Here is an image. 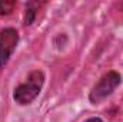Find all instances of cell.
I'll use <instances>...</instances> for the list:
<instances>
[{
  "mask_svg": "<svg viewBox=\"0 0 123 122\" xmlns=\"http://www.w3.org/2000/svg\"><path fill=\"white\" fill-rule=\"evenodd\" d=\"M34 6H36V3H29L26 6V10H25V25L26 26H30L31 23L34 22V17H36Z\"/></svg>",
  "mask_w": 123,
  "mask_h": 122,
  "instance_id": "277c9868",
  "label": "cell"
},
{
  "mask_svg": "<svg viewBox=\"0 0 123 122\" xmlns=\"http://www.w3.org/2000/svg\"><path fill=\"white\" fill-rule=\"evenodd\" d=\"M122 7H123V4H122Z\"/></svg>",
  "mask_w": 123,
  "mask_h": 122,
  "instance_id": "52a82bcc",
  "label": "cell"
},
{
  "mask_svg": "<svg viewBox=\"0 0 123 122\" xmlns=\"http://www.w3.org/2000/svg\"><path fill=\"white\" fill-rule=\"evenodd\" d=\"M19 43V33L13 27H4L0 30V68L6 66L10 61L16 46Z\"/></svg>",
  "mask_w": 123,
  "mask_h": 122,
  "instance_id": "3957f363",
  "label": "cell"
},
{
  "mask_svg": "<svg viewBox=\"0 0 123 122\" xmlns=\"http://www.w3.org/2000/svg\"><path fill=\"white\" fill-rule=\"evenodd\" d=\"M85 122H103V119H102V118H99V116H92V118L86 119Z\"/></svg>",
  "mask_w": 123,
  "mask_h": 122,
  "instance_id": "8992f818",
  "label": "cell"
},
{
  "mask_svg": "<svg viewBox=\"0 0 123 122\" xmlns=\"http://www.w3.org/2000/svg\"><path fill=\"white\" fill-rule=\"evenodd\" d=\"M120 82H122V76L119 72L110 70V72L105 73L97 81V83L92 88V91L89 93V101L92 103L102 102L103 99H106L107 96H110L115 92V89L120 85Z\"/></svg>",
  "mask_w": 123,
  "mask_h": 122,
  "instance_id": "7a4b0ae2",
  "label": "cell"
},
{
  "mask_svg": "<svg viewBox=\"0 0 123 122\" xmlns=\"http://www.w3.org/2000/svg\"><path fill=\"white\" fill-rule=\"evenodd\" d=\"M43 85H44V73L39 69L30 72L27 79L23 83H20L19 86L14 88V91H13L14 102L22 105V106L31 103L39 96Z\"/></svg>",
  "mask_w": 123,
  "mask_h": 122,
  "instance_id": "6da1fadb",
  "label": "cell"
},
{
  "mask_svg": "<svg viewBox=\"0 0 123 122\" xmlns=\"http://www.w3.org/2000/svg\"><path fill=\"white\" fill-rule=\"evenodd\" d=\"M16 7V1H0V14H10Z\"/></svg>",
  "mask_w": 123,
  "mask_h": 122,
  "instance_id": "5b68a950",
  "label": "cell"
}]
</instances>
